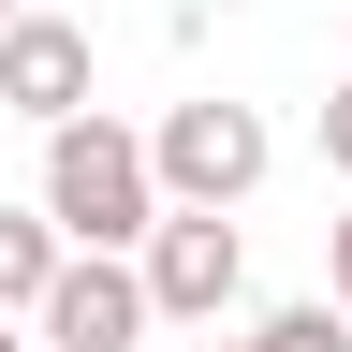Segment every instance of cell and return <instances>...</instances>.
Segmentation results:
<instances>
[{
  "label": "cell",
  "mask_w": 352,
  "mask_h": 352,
  "mask_svg": "<svg viewBox=\"0 0 352 352\" xmlns=\"http://www.w3.org/2000/svg\"><path fill=\"white\" fill-rule=\"evenodd\" d=\"M147 206H162L147 132H118L103 103L44 118V220H59V250H132V235H147Z\"/></svg>",
  "instance_id": "1"
},
{
  "label": "cell",
  "mask_w": 352,
  "mask_h": 352,
  "mask_svg": "<svg viewBox=\"0 0 352 352\" xmlns=\"http://www.w3.org/2000/svg\"><path fill=\"white\" fill-rule=\"evenodd\" d=\"M147 323H220V308L250 294V235L235 206H147Z\"/></svg>",
  "instance_id": "2"
},
{
  "label": "cell",
  "mask_w": 352,
  "mask_h": 352,
  "mask_svg": "<svg viewBox=\"0 0 352 352\" xmlns=\"http://www.w3.org/2000/svg\"><path fill=\"white\" fill-rule=\"evenodd\" d=\"M264 162H279V132H264L250 103H176V118L147 132L162 206H250V191H264Z\"/></svg>",
  "instance_id": "3"
},
{
  "label": "cell",
  "mask_w": 352,
  "mask_h": 352,
  "mask_svg": "<svg viewBox=\"0 0 352 352\" xmlns=\"http://www.w3.org/2000/svg\"><path fill=\"white\" fill-rule=\"evenodd\" d=\"M30 323H44V352H132L147 338V279L118 250H59L44 294H30Z\"/></svg>",
  "instance_id": "4"
},
{
  "label": "cell",
  "mask_w": 352,
  "mask_h": 352,
  "mask_svg": "<svg viewBox=\"0 0 352 352\" xmlns=\"http://www.w3.org/2000/svg\"><path fill=\"white\" fill-rule=\"evenodd\" d=\"M74 103H103V59H88V30L74 15H0V118H74Z\"/></svg>",
  "instance_id": "5"
},
{
  "label": "cell",
  "mask_w": 352,
  "mask_h": 352,
  "mask_svg": "<svg viewBox=\"0 0 352 352\" xmlns=\"http://www.w3.org/2000/svg\"><path fill=\"white\" fill-rule=\"evenodd\" d=\"M44 264H59V220H44V206H0V308H15V323H30Z\"/></svg>",
  "instance_id": "6"
},
{
  "label": "cell",
  "mask_w": 352,
  "mask_h": 352,
  "mask_svg": "<svg viewBox=\"0 0 352 352\" xmlns=\"http://www.w3.org/2000/svg\"><path fill=\"white\" fill-rule=\"evenodd\" d=\"M250 352H352V308H279V323H250Z\"/></svg>",
  "instance_id": "7"
},
{
  "label": "cell",
  "mask_w": 352,
  "mask_h": 352,
  "mask_svg": "<svg viewBox=\"0 0 352 352\" xmlns=\"http://www.w3.org/2000/svg\"><path fill=\"white\" fill-rule=\"evenodd\" d=\"M323 162L352 176V88H338V103H323Z\"/></svg>",
  "instance_id": "8"
},
{
  "label": "cell",
  "mask_w": 352,
  "mask_h": 352,
  "mask_svg": "<svg viewBox=\"0 0 352 352\" xmlns=\"http://www.w3.org/2000/svg\"><path fill=\"white\" fill-rule=\"evenodd\" d=\"M323 250H338V308H352V206H338V220H323Z\"/></svg>",
  "instance_id": "9"
},
{
  "label": "cell",
  "mask_w": 352,
  "mask_h": 352,
  "mask_svg": "<svg viewBox=\"0 0 352 352\" xmlns=\"http://www.w3.org/2000/svg\"><path fill=\"white\" fill-rule=\"evenodd\" d=\"M220 352H250V338H220Z\"/></svg>",
  "instance_id": "10"
},
{
  "label": "cell",
  "mask_w": 352,
  "mask_h": 352,
  "mask_svg": "<svg viewBox=\"0 0 352 352\" xmlns=\"http://www.w3.org/2000/svg\"><path fill=\"white\" fill-rule=\"evenodd\" d=\"M0 15H15V0H0Z\"/></svg>",
  "instance_id": "11"
}]
</instances>
